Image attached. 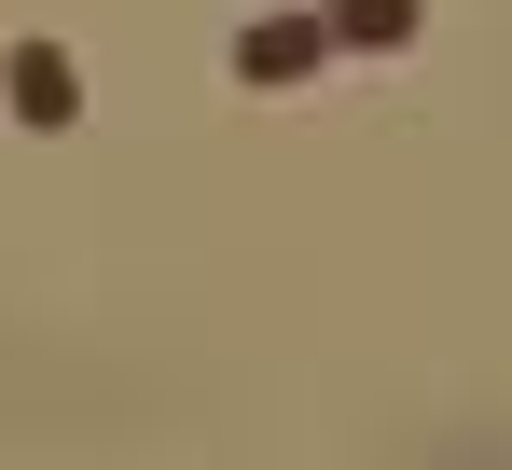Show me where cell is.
<instances>
[{"label": "cell", "mask_w": 512, "mask_h": 470, "mask_svg": "<svg viewBox=\"0 0 512 470\" xmlns=\"http://www.w3.org/2000/svg\"><path fill=\"white\" fill-rule=\"evenodd\" d=\"M0 97H14V125H70V111H84V70H70L56 42H14V56H0Z\"/></svg>", "instance_id": "cell-1"}, {"label": "cell", "mask_w": 512, "mask_h": 470, "mask_svg": "<svg viewBox=\"0 0 512 470\" xmlns=\"http://www.w3.org/2000/svg\"><path fill=\"white\" fill-rule=\"evenodd\" d=\"M236 70H250V83H291V70H319V28H236Z\"/></svg>", "instance_id": "cell-2"}, {"label": "cell", "mask_w": 512, "mask_h": 470, "mask_svg": "<svg viewBox=\"0 0 512 470\" xmlns=\"http://www.w3.org/2000/svg\"><path fill=\"white\" fill-rule=\"evenodd\" d=\"M333 42H416V0H346Z\"/></svg>", "instance_id": "cell-3"}]
</instances>
